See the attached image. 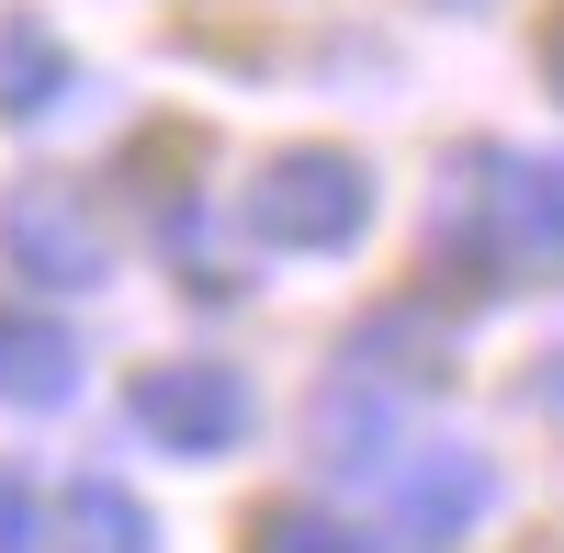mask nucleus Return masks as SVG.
<instances>
[{
  "instance_id": "nucleus-9",
  "label": "nucleus",
  "mask_w": 564,
  "mask_h": 553,
  "mask_svg": "<svg viewBox=\"0 0 564 553\" xmlns=\"http://www.w3.org/2000/svg\"><path fill=\"white\" fill-rule=\"evenodd\" d=\"M260 553H350L327 520H305V509H282V520H260Z\"/></svg>"
},
{
  "instance_id": "nucleus-5",
  "label": "nucleus",
  "mask_w": 564,
  "mask_h": 553,
  "mask_svg": "<svg viewBox=\"0 0 564 553\" xmlns=\"http://www.w3.org/2000/svg\"><path fill=\"white\" fill-rule=\"evenodd\" d=\"M0 226H12V249L45 271V283H102V238L79 226L68 193H12V215H0Z\"/></svg>"
},
{
  "instance_id": "nucleus-8",
  "label": "nucleus",
  "mask_w": 564,
  "mask_h": 553,
  "mask_svg": "<svg viewBox=\"0 0 564 553\" xmlns=\"http://www.w3.org/2000/svg\"><path fill=\"white\" fill-rule=\"evenodd\" d=\"M45 79H57V45H45L34 23H12V34H0V113H34V102H57Z\"/></svg>"
},
{
  "instance_id": "nucleus-10",
  "label": "nucleus",
  "mask_w": 564,
  "mask_h": 553,
  "mask_svg": "<svg viewBox=\"0 0 564 553\" xmlns=\"http://www.w3.org/2000/svg\"><path fill=\"white\" fill-rule=\"evenodd\" d=\"M531 395H542V406H553V419H564V350H553V361H542V373H531Z\"/></svg>"
},
{
  "instance_id": "nucleus-6",
  "label": "nucleus",
  "mask_w": 564,
  "mask_h": 553,
  "mask_svg": "<svg viewBox=\"0 0 564 553\" xmlns=\"http://www.w3.org/2000/svg\"><path fill=\"white\" fill-rule=\"evenodd\" d=\"M316 452H327L339 475H372V464L395 452V406L372 395V384H339V395H327V419H316Z\"/></svg>"
},
{
  "instance_id": "nucleus-4",
  "label": "nucleus",
  "mask_w": 564,
  "mask_h": 553,
  "mask_svg": "<svg viewBox=\"0 0 564 553\" xmlns=\"http://www.w3.org/2000/svg\"><path fill=\"white\" fill-rule=\"evenodd\" d=\"M475 204H486L497 260H564V170L553 159H486Z\"/></svg>"
},
{
  "instance_id": "nucleus-1",
  "label": "nucleus",
  "mask_w": 564,
  "mask_h": 553,
  "mask_svg": "<svg viewBox=\"0 0 564 553\" xmlns=\"http://www.w3.org/2000/svg\"><path fill=\"white\" fill-rule=\"evenodd\" d=\"M249 226L271 249H350L372 226V170L350 148H294L249 181Z\"/></svg>"
},
{
  "instance_id": "nucleus-7",
  "label": "nucleus",
  "mask_w": 564,
  "mask_h": 553,
  "mask_svg": "<svg viewBox=\"0 0 564 553\" xmlns=\"http://www.w3.org/2000/svg\"><path fill=\"white\" fill-rule=\"evenodd\" d=\"M0 395H68V339L0 316Z\"/></svg>"
},
{
  "instance_id": "nucleus-11",
  "label": "nucleus",
  "mask_w": 564,
  "mask_h": 553,
  "mask_svg": "<svg viewBox=\"0 0 564 553\" xmlns=\"http://www.w3.org/2000/svg\"><path fill=\"white\" fill-rule=\"evenodd\" d=\"M553 79H564V23H553Z\"/></svg>"
},
{
  "instance_id": "nucleus-2",
  "label": "nucleus",
  "mask_w": 564,
  "mask_h": 553,
  "mask_svg": "<svg viewBox=\"0 0 564 553\" xmlns=\"http://www.w3.org/2000/svg\"><path fill=\"white\" fill-rule=\"evenodd\" d=\"M135 430H159L170 452H226L249 430V384L226 373V361H159V373L135 384Z\"/></svg>"
},
{
  "instance_id": "nucleus-3",
  "label": "nucleus",
  "mask_w": 564,
  "mask_h": 553,
  "mask_svg": "<svg viewBox=\"0 0 564 553\" xmlns=\"http://www.w3.org/2000/svg\"><path fill=\"white\" fill-rule=\"evenodd\" d=\"M486 497H497V475L475 464V452H452V441L406 452V464H395V553H441V542H463V520H475Z\"/></svg>"
},
{
  "instance_id": "nucleus-12",
  "label": "nucleus",
  "mask_w": 564,
  "mask_h": 553,
  "mask_svg": "<svg viewBox=\"0 0 564 553\" xmlns=\"http://www.w3.org/2000/svg\"><path fill=\"white\" fill-rule=\"evenodd\" d=\"M452 12H475V0H452Z\"/></svg>"
}]
</instances>
